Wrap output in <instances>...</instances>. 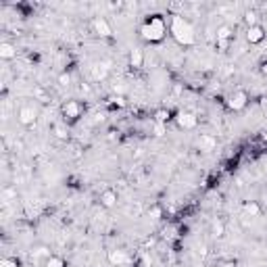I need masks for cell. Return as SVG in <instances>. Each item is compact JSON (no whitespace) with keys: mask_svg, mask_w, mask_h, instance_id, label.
<instances>
[{"mask_svg":"<svg viewBox=\"0 0 267 267\" xmlns=\"http://www.w3.org/2000/svg\"><path fill=\"white\" fill-rule=\"evenodd\" d=\"M169 36L180 46H194L196 44V29L184 15L169 17Z\"/></svg>","mask_w":267,"mask_h":267,"instance_id":"2","label":"cell"},{"mask_svg":"<svg viewBox=\"0 0 267 267\" xmlns=\"http://www.w3.org/2000/svg\"><path fill=\"white\" fill-rule=\"evenodd\" d=\"M90 73H92V80L94 82H105L108 77V67L103 65V63H96L90 67Z\"/></svg>","mask_w":267,"mask_h":267,"instance_id":"15","label":"cell"},{"mask_svg":"<svg viewBox=\"0 0 267 267\" xmlns=\"http://www.w3.org/2000/svg\"><path fill=\"white\" fill-rule=\"evenodd\" d=\"M107 259H108V263H111L113 267H125V265L132 263L130 253L123 251V249H111L107 253Z\"/></svg>","mask_w":267,"mask_h":267,"instance_id":"8","label":"cell"},{"mask_svg":"<svg viewBox=\"0 0 267 267\" xmlns=\"http://www.w3.org/2000/svg\"><path fill=\"white\" fill-rule=\"evenodd\" d=\"M173 123L184 132H192V130H196V125H199V117H196L192 111L180 108L177 113H173Z\"/></svg>","mask_w":267,"mask_h":267,"instance_id":"5","label":"cell"},{"mask_svg":"<svg viewBox=\"0 0 267 267\" xmlns=\"http://www.w3.org/2000/svg\"><path fill=\"white\" fill-rule=\"evenodd\" d=\"M265 38H267V29L259 23V25H253V27H246V42L257 46V44H261L265 42Z\"/></svg>","mask_w":267,"mask_h":267,"instance_id":"9","label":"cell"},{"mask_svg":"<svg viewBox=\"0 0 267 267\" xmlns=\"http://www.w3.org/2000/svg\"><path fill=\"white\" fill-rule=\"evenodd\" d=\"M58 86H63V88L71 86V73H69V71H63L61 75H58Z\"/></svg>","mask_w":267,"mask_h":267,"instance_id":"22","label":"cell"},{"mask_svg":"<svg viewBox=\"0 0 267 267\" xmlns=\"http://www.w3.org/2000/svg\"><path fill=\"white\" fill-rule=\"evenodd\" d=\"M142 65H144V53L140 51V48H134V51L130 53V67L140 69Z\"/></svg>","mask_w":267,"mask_h":267,"instance_id":"18","label":"cell"},{"mask_svg":"<svg viewBox=\"0 0 267 267\" xmlns=\"http://www.w3.org/2000/svg\"><path fill=\"white\" fill-rule=\"evenodd\" d=\"M84 115V105L80 101H65L61 105V117L67 125H71L75 121H80Z\"/></svg>","mask_w":267,"mask_h":267,"instance_id":"3","label":"cell"},{"mask_svg":"<svg viewBox=\"0 0 267 267\" xmlns=\"http://www.w3.org/2000/svg\"><path fill=\"white\" fill-rule=\"evenodd\" d=\"M92 29L98 38H111L113 36V27L105 17H94L92 19Z\"/></svg>","mask_w":267,"mask_h":267,"instance_id":"10","label":"cell"},{"mask_svg":"<svg viewBox=\"0 0 267 267\" xmlns=\"http://www.w3.org/2000/svg\"><path fill=\"white\" fill-rule=\"evenodd\" d=\"M196 148L203 153H213L217 148V138L213 134H199L196 136Z\"/></svg>","mask_w":267,"mask_h":267,"instance_id":"11","label":"cell"},{"mask_svg":"<svg viewBox=\"0 0 267 267\" xmlns=\"http://www.w3.org/2000/svg\"><path fill=\"white\" fill-rule=\"evenodd\" d=\"M234 42V27L232 25H219L215 32V44L219 51H227L230 48V44Z\"/></svg>","mask_w":267,"mask_h":267,"instance_id":"6","label":"cell"},{"mask_svg":"<svg viewBox=\"0 0 267 267\" xmlns=\"http://www.w3.org/2000/svg\"><path fill=\"white\" fill-rule=\"evenodd\" d=\"M165 127H167V125H163V123H155V136H157V138L165 136Z\"/></svg>","mask_w":267,"mask_h":267,"instance_id":"24","label":"cell"},{"mask_svg":"<svg viewBox=\"0 0 267 267\" xmlns=\"http://www.w3.org/2000/svg\"><path fill=\"white\" fill-rule=\"evenodd\" d=\"M53 134H54L56 140L67 142V140H69V125H67L65 121H56V123H53Z\"/></svg>","mask_w":267,"mask_h":267,"instance_id":"16","label":"cell"},{"mask_svg":"<svg viewBox=\"0 0 267 267\" xmlns=\"http://www.w3.org/2000/svg\"><path fill=\"white\" fill-rule=\"evenodd\" d=\"M98 201H101V207H105V209H113L117 201H119V194H117V190H113V188H107V190L101 192Z\"/></svg>","mask_w":267,"mask_h":267,"instance_id":"12","label":"cell"},{"mask_svg":"<svg viewBox=\"0 0 267 267\" xmlns=\"http://www.w3.org/2000/svg\"><path fill=\"white\" fill-rule=\"evenodd\" d=\"M259 71H261V73H263V75L267 77V61H263V63L259 65Z\"/></svg>","mask_w":267,"mask_h":267,"instance_id":"25","label":"cell"},{"mask_svg":"<svg viewBox=\"0 0 267 267\" xmlns=\"http://www.w3.org/2000/svg\"><path fill=\"white\" fill-rule=\"evenodd\" d=\"M244 23H246V27L259 25V23H261V17H259V13H257L255 8H251V11H246V13H244Z\"/></svg>","mask_w":267,"mask_h":267,"instance_id":"19","label":"cell"},{"mask_svg":"<svg viewBox=\"0 0 267 267\" xmlns=\"http://www.w3.org/2000/svg\"><path fill=\"white\" fill-rule=\"evenodd\" d=\"M225 105H227L230 111L240 113V111L246 108V105H249V94H246L244 90H234L230 96L225 98Z\"/></svg>","mask_w":267,"mask_h":267,"instance_id":"7","label":"cell"},{"mask_svg":"<svg viewBox=\"0 0 267 267\" xmlns=\"http://www.w3.org/2000/svg\"><path fill=\"white\" fill-rule=\"evenodd\" d=\"M38 117H40V108H38L36 105H21L17 108V121L21 123L23 127H34L36 121H38Z\"/></svg>","mask_w":267,"mask_h":267,"instance_id":"4","label":"cell"},{"mask_svg":"<svg viewBox=\"0 0 267 267\" xmlns=\"http://www.w3.org/2000/svg\"><path fill=\"white\" fill-rule=\"evenodd\" d=\"M169 34V21L163 15H148L138 27V36L146 44H161Z\"/></svg>","mask_w":267,"mask_h":267,"instance_id":"1","label":"cell"},{"mask_svg":"<svg viewBox=\"0 0 267 267\" xmlns=\"http://www.w3.org/2000/svg\"><path fill=\"white\" fill-rule=\"evenodd\" d=\"M169 121H173V113L169 111V108H157V111H155V123L167 125Z\"/></svg>","mask_w":267,"mask_h":267,"instance_id":"17","label":"cell"},{"mask_svg":"<svg viewBox=\"0 0 267 267\" xmlns=\"http://www.w3.org/2000/svg\"><path fill=\"white\" fill-rule=\"evenodd\" d=\"M223 234H225V223L221 219H215L211 223V236L213 238H223Z\"/></svg>","mask_w":267,"mask_h":267,"instance_id":"20","label":"cell"},{"mask_svg":"<svg viewBox=\"0 0 267 267\" xmlns=\"http://www.w3.org/2000/svg\"><path fill=\"white\" fill-rule=\"evenodd\" d=\"M242 213H244V217H259L263 213V209L257 201H244L242 203Z\"/></svg>","mask_w":267,"mask_h":267,"instance_id":"13","label":"cell"},{"mask_svg":"<svg viewBox=\"0 0 267 267\" xmlns=\"http://www.w3.org/2000/svg\"><path fill=\"white\" fill-rule=\"evenodd\" d=\"M0 267H19V261L15 257H4V259L0 261Z\"/></svg>","mask_w":267,"mask_h":267,"instance_id":"23","label":"cell"},{"mask_svg":"<svg viewBox=\"0 0 267 267\" xmlns=\"http://www.w3.org/2000/svg\"><path fill=\"white\" fill-rule=\"evenodd\" d=\"M42 267H67V261L63 259V257H58V255H51L42 263Z\"/></svg>","mask_w":267,"mask_h":267,"instance_id":"21","label":"cell"},{"mask_svg":"<svg viewBox=\"0 0 267 267\" xmlns=\"http://www.w3.org/2000/svg\"><path fill=\"white\" fill-rule=\"evenodd\" d=\"M17 56V46L11 42H0V58L2 61H13Z\"/></svg>","mask_w":267,"mask_h":267,"instance_id":"14","label":"cell"}]
</instances>
